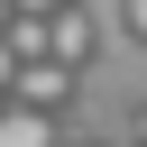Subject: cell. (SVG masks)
I'll use <instances>...</instances> for the list:
<instances>
[{"instance_id": "obj_1", "label": "cell", "mask_w": 147, "mask_h": 147, "mask_svg": "<svg viewBox=\"0 0 147 147\" xmlns=\"http://www.w3.org/2000/svg\"><path fill=\"white\" fill-rule=\"evenodd\" d=\"M64 64H18V110H37V119H55V101H64Z\"/></svg>"}, {"instance_id": "obj_2", "label": "cell", "mask_w": 147, "mask_h": 147, "mask_svg": "<svg viewBox=\"0 0 147 147\" xmlns=\"http://www.w3.org/2000/svg\"><path fill=\"white\" fill-rule=\"evenodd\" d=\"M46 37H55V64H64V74H74L83 55H92V18H83V9H64V18H46Z\"/></svg>"}, {"instance_id": "obj_3", "label": "cell", "mask_w": 147, "mask_h": 147, "mask_svg": "<svg viewBox=\"0 0 147 147\" xmlns=\"http://www.w3.org/2000/svg\"><path fill=\"white\" fill-rule=\"evenodd\" d=\"M0 147H55V119H37V110H0Z\"/></svg>"}, {"instance_id": "obj_4", "label": "cell", "mask_w": 147, "mask_h": 147, "mask_svg": "<svg viewBox=\"0 0 147 147\" xmlns=\"http://www.w3.org/2000/svg\"><path fill=\"white\" fill-rule=\"evenodd\" d=\"M74 0H9V18H64Z\"/></svg>"}, {"instance_id": "obj_5", "label": "cell", "mask_w": 147, "mask_h": 147, "mask_svg": "<svg viewBox=\"0 0 147 147\" xmlns=\"http://www.w3.org/2000/svg\"><path fill=\"white\" fill-rule=\"evenodd\" d=\"M129 37H147V0H129Z\"/></svg>"}, {"instance_id": "obj_6", "label": "cell", "mask_w": 147, "mask_h": 147, "mask_svg": "<svg viewBox=\"0 0 147 147\" xmlns=\"http://www.w3.org/2000/svg\"><path fill=\"white\" fill-rule=\"evenodd\" d=\"M0 83H18V64H9V46H0Z\"/></svg>"}, {"instance_id": "obj_7", "label": "cell", "mask_w": 147, "mask_h": 147, "mask_svg": "<svg viewBox=\"0 0 147 147\" xmlns=\"http://www.w3.org/2000/svg\"><path fill=\"white\" fill-rule=\"evenodd\" d=\"M138 147H147V110H138Z\"/></svg>"}]
</instances>
